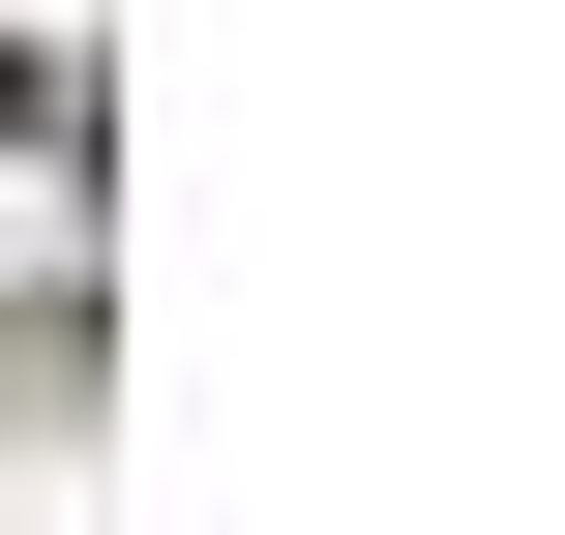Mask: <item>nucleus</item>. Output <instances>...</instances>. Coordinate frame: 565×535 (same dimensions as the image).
Returning <instances> with one entry per match:
<instances>
[{
	"mask_svg": "<svg viewBox=\"0 0 565 535\" xmlns=\"http://www.w3.org/2000/svg\"><path fill=\"white\" fill-rule=\"evenodd\" d=\"M0 149H30V60H0Z\"/></svg>",
	"mask_w": 565,
	"mask_h": 535,
	"instance_id": "nucleus-1",
	"label": "nucleus"
}]
</instances>
